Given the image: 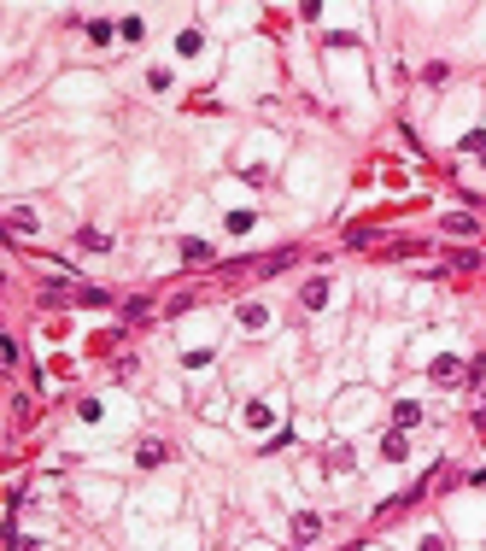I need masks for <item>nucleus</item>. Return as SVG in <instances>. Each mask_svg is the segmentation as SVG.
I'll return each mask as SVG.
<instances>
[{
	"instance_id": "nucleus-4",
	"label": "nucleus",
	"mask_w": 486,
	"mask_h": 551,
	"mask_svg": "<svg viewBox=\"0 0 486 551\" xmlns=\"http://www.w3.org/2000/svg\"><path fill=\"white\" fill-rule=\"evenodd\" d=\"M446 229H451V235H475L480 223H475V218H463V211H457V218H446Z\"/></svg>"
},
{
	"instance_id": "nucleus-1",
	"label": "nucleus",
	"mask_w": 486,
	"mask_h": 551,
	"mask_svg": "<svg viewBox=\"0 0 486 551\" xmlns=\"http://www.w3.org/2000/svg\"><path fill=\"white\" fill-rule=\"evenodd\" d=\"M135 464H141V469H153V464H164V446H158V440H147V446L135 451Z\"/></svg>"
},
{
	"instance_id": "nucleus-5",
	"label": "nucleus",
	"mask_w": 486,
	"mask_h": 551,
	"mask_svg": "<svg viewBox=\"0 0 486 551\" xmlns=\"http://www.w3.org/2000/svg\"><path fill=\"white\" fill-rule=\"evenodd\" d=\"M422 551H446V540H440V534H428V540H422Z\"/></svg>"
},
{
	"instance_id": "nucleus-3",
	"label": "nucleus",
	"mask_w": 486,
	"mask_h": 551,
	"mask_svg": "<svg viewBox=\"0 0 486 551\" xmlns=\"http://www.w3.org/2000/svg\"><path fill=\"white\" fill-rule=\"evenodd\" d=\"M182 258H188V264H205L211 247H205V241H182Z\"/></svg>"
},
{
	"instance_id": "nucleus-2",
	"label": "nucleus",
	"mask_w": 486,
	"mask_h": 551,
	"mask_svg": "<svg viewBox=\"0 0 486 551\" xmlns=\"http://www.w3.org/2000/svg\"><path fill=\"white\" fill-rule=\"evenodd\" d=\"M323 299H328V282H323V276H317V282H305V305H310V311H317Z\"/></svg>"
}]
</instances>
